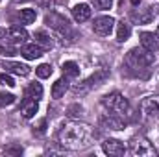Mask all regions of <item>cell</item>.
<instances>
[{"label": "cell", "mask_w": 159, "mask_h": 157, "mask_svg": "<svg viewBox=\"0 0 159 157\" xmlns=\"http://www.w3.org/2000/svg\"><path fill=\"white\" fill-rule=\"evenodd\" d=\"M102 104L111 111V113H115V115H119V117H129L131 115V105H129V102L120 94V92H111V94H106L104 96V100H102Z\"/></svg>", "instance_id": "3"}, {"label": "cell", "mask_w": 159, "mask_h": 157, "mask_svg": "<svg viewBox=\"0 0 159 157\" xmlns=\"http://www.w3.org/2000/svg\"><path fill=\"white\" fill-rule=\"evenodd\" d=\"M156 63L154 52H148L146 48H131L126 54V67L135 74L141 76V70H150V67Z\"/></svg>", "instance_id": "2"}, {"label": "cell", "mask_w": 159, "mask_h": 157, "mask_svg": "<svg viewBox=\"0 0 159 157\" xmlns=\"http://www.w3.org/2000/svg\"><path fill=\"white\" fill-rule=\"evenodd\" d=\"M93 141V128L85 122L78 120H70L65 122L59 131H57V142L65 148V150H83L91 144Z\"/></svg>", "instance_id": "1"}, {"label": "cell", "mask_w": 159, "mask_h": 157, "mask_svg": "<svg viewBox=\"0 0 159 157\" xmlns=\"http://www.w3.org/2000/svg\"><path fill=\"white\" fill-rule=\"evenodd\" d=\"M35 74H37L41 79L50 78V76H52V67H50V65H46V63H43V65H39V67L35 69Z\"/></svg>", "instance_id": "25"}, {"label": "cell", "mask_w": 159, "mask_h": 157, "mask_svg": "<svg viewBox=\"0 0 159 157\" xmlns=\"http://www.w3.org/2000/svg\"><path fill=\"white\" fill-rule=\"evenodd\" d=\"M141 46L146 48L148 52H157L159 50V35L157 34H152V32H143L141 35Z\"/></svg>", "instance_id": "11"}, {"label": "cell", "mask_w": 159, "mask_h": 157, "mask_svg": "<svg viewBox=\"0 0 159 157\" xmlns=\"http://www.w3.org/2000/svg\"><path fill=\"white\" fill-rule=\"evenodd\" d=\"M24 94H26L28 98H34V100H41V98H43V87H41V83H37V81L30 83V85L26 87Z\"/></svg>", "instance_id": "21"}, {"label": "cell", "mask_w": 159, "mask_h": 157, "mask_svg": "<svg viewBox=\"0 0 159 157\" xmlns=\"http://www.w3.org/2000/svg\"><path fill=\"white\" fill-rule=\"evenodd\" d=\"M39 100H34V98H24L22 100V104H20V115L24 118H32L35 117V113L39 111V104H37Z\"/></svg>", "instance_id": "14"}, {"label": "cell", "mask_w": 159, "mask_h": 157, "mask_svg": "<svg viewBox=\"0 0 159 157\" xmlns=\"http://www.w3.org/2000/svg\"><path fill=\"white\" fill-rule=\"evenodd\" d=\"M2 69H6V72H13L17 76H28L32 72V69L24 63H15V61H4Z\"/></svg>", "instance_id": "15"}, {"label": "cell", "mask_w": 159, "mask_h": 157, "mask_svg": "<svg viewBox=\"0 0 159 157\" xmlns=\"http://www.w3.org/2000/svg\"><path fill=\"white\" fill-rule=\"evenodd\" d=\"M129 152H131V155H135V157H152L157 154V150L154 148V144L146 137H143V135L133 137L129 141Z\"/></svg>", "instance_id": "4"}, {"label": "cell", "mask_w": 159, "mask_h": 157, "mask_svg": "<svg viewBox=\"0 0 159 157\" xmlns=\"http://www.w3.org/2000/svg\"><path fill=\"white\" fill-rule=\"evenodd\" d=\"M15 104V96L11 92H0V107H7Z\"/></svg>", "instance_id": "26"}, {"label": "cell", "mask_w": 159, "mask_h": 157, "mask_svg": "<svg viewBox=\"0 0 159 157\" xmlns=\"http://www.w3.org/2000/svg\"><path fill=\"white\" fill-rule=\"evenodd\" d=\"M93 4L96 9H111L113 0H93Z\"/></svg>", "instance_id": "28"}, {"label": "cell", "mask_w": 159, "mask_h": 157, "mask_svg": "<svg viewBox=\"0 0 159 157\" xmlns=\"http://www.w3.org/2000/svg\"><path fill=\"white\" fill-rule=\"evenodd\" d=\"M4 152H6L7 155H20V154H22V146H19V144H9V146L4 148Z\"/></svg>", "instance_id": "27"}, {"label": "cell", "mask_w": 159, "mask_h": 157, "mask_svg": "<svg viewBox=\"0 0 159 157\" xmlns=\"http://www.w3.org/2000/svg\"><path fill=\"white\" fill-rule=\"evenodd\" d=\"M0 83H2V85H7V87H15V79L11 78L7 72L0 74Z\"/></svg>", "instance_id": "29"}, {"label": "cell", "mask_w": 159, "mask_h": 157, "mask_svg": "<svg viewBox=\"0 0 159 157\" xmlns=\"http://www.w3.org/2000/svg\"><path fill=\"white\" fill-rule=\"evenodd\" d=\"M102 150H104V154H107V155H111V157H120L126 154V146L119 139H107V141H104L102 142Z\"/></svg>", "instance_id": "9"}, {"label": "cell", "mask_w": 159, "mask_h": 157, "mask_svg": "<svg viewBox=\"0 0 159 157\" xmlns=\"http://www.w3.org/2000/svg\"><path fill=\"white\" fill-rule=\"evenodd\" d=\"M6 37H7L9 43H13V44H22L24 41L28 39V32L24 28H20V26H11L6 32Z\"/></svg>", "instance_id": "13"}, {"label": "cell", "mask_w": 159, "mask_h": 157, "mask_svg": "<svg viewBox=\"0 0 159 157\" xmlns=\"http://www.w3.org/2000/svg\"><path fill=\"white\" fill-rule=\"evenodd\" d=\"M0 37H6V30H0Z\"/></svg>", "instance_id": "30"}, {"label": "cell", "mask_w": 159, "mask_h": 157, "mask_svg": "<svg viewBox=\"0 0 159 157\" xmlns=\"http://www.w3.org/2000/svg\"><path fill=\"white\" fill-rule=\"evenodd\" d=\"M35 43L43 46L44 50H48V48H52L54 46V43H52V37L44 32V30H39V32H35Z\"/></svg>", "instance_id": "22"}, {"label": "cell", "mask_w": 159, "mask_h": 157, "mask_svg": "<svg viewBox=\"0 0 159 157\" xmlns=\"http://www.w3.org/2000/svg\"><path fill=\"white\" fill-rule=\"evenodd\" d=\"M157 154H159V152H157Z\"/></svg>", "instance_id": "33"}, {"label": "cell", "mask_w": 159, "mask_h": 157, "mask_svg": "<svg viewBox=\"0 0 159 157\" xmlns=\"http://www.w3.org/2000/svg\"><path fill=\"white\" fill-rule=\"evenodd\" d=\"M129 17L135 24H148L154 19V11L150 7H141V9H133Z\"/></svg>", "instance_id": "12"}, {"label": "cell", "mask_w": 159, "mask_h": 157, "mask_svg": "<svg viewBox=\"0 0 159 157\" xmlns=\"http://www.w3.org/2000/svg\"><path fill=\"white\" fill-rule=\"evenodd\" d=\"M100 122H102L104 128H109V129H115V131L124 129V126H126L124 118L119 117V115H115V113H104L100 117Z\"/></svg>", "instance_id": "10"}, {"label": "cell", "mask_w": 159, "mask_h": 157, "mask_svg": "<svg viewBox=\"0 0 159 157\" xmlns=\"http://www.w3.org/2000/svg\"><path fill=\"white\" fill-rule=\"evenodd\" d=\"M141 111L146 118H159V94L146 96L141 102Z\"/></svg>", "instance_id": "7"}, {"label": "cell", "mask_w": 159, "mask_h": 157, "mask_svg": "<svg viewBox=\"0 0 159 157\" xmlns=\"http://www.w3.org/2000/svg\"><path fill=\"white\" fill-rule=\"evenodd\" d=\"M61 70H63L65 78H78L80 76V67H78V63H74V61H65Z\"/></svg>", "instance_id": "19"}, {"label": "cell", "mask_w": 159, "mask_h": 157, "mask_svg": "<svg viewBox=\"0 0 159 157\" xmlns=\"http://www.w3.org/2000/svg\"><path fill=\"white\" fill-rule=\"evenodd\" d=\"M44 24H46L48 28H52V30L59 32V34L70 32V24H69V20H67L63 15L56 13V11H50V13H46V17H44Z\"/></svg>", "instance_id": "6"}, {"label": "cell", "mask_w": 159, "mask_h": 157, "mask_svg": "<svg viewBox=\"0 0 159 157\" xmlns=\"http://www.w3.org/2000/svg\"><path fill=\"white\" fill-rule=\"evenodd\" d=\"M113 24H115V19L113 17H98L93 22V30H94L96 35L106 37V35H109L113 32Z\"/></svg>", "instance_id": "8"}, {"label": "cell", "mask_w": 159, "mask_h": 157, "mask_svg": "<svg viewBox=\"0 0 159 157\" xmlns=\"http://www.w3.org/2000/svg\"><path fill=\"white\" fill-rule=\"evenodd\" d=\"M107 78V70H104V69H98L94 74H91L87 79H83L81 83H76L74 87H72V92L78 96V94H85V92H89L93 87H96V85H100L104 79Z\"/></svg>", "instance_id": "5"}, {"label": "cell", "mask_w": 159, "mask_h": 157, "mask_svg": "<svg viewBox=\"0 0 159 157\" xmlns=\"http://www.w3.org/2000/svg\"><path fill=\"white\" fill-rule=\"evenodd\" d=\"M67 89H69V81H67V78L56 79L54 85H52V98H54V100H59L61 96H65Z\"/></svg>", "instance_id": "18"}, {"label": "cell", "mask_w": 159, "mask_h": 157, "mask_svg": "<svg viewBox=\"0 0 159 157\" xmlns=\"http://www.w3.org/2000/svg\"><path fill=\"white\" fill-rule=\"evenodd\" d=\"M13 4H19V2H28V0H11Z\"/></svg>", "instance_id": "31"}, {"label": "cell", "mask_w": 159, "mask_h": 157, "mask_svg": "<svg viewBox=\"0 0 159 157\" xmlns=\"http://www.w3.org/2000/svg\"><path fill=\"white\" fill-rule=\"evenodd\" d=\"M157 35H159V26H157Z\"/></svg>", "instance_id": "32"}, {"label": "cell", "mask_w": 159, "mask_h": 157, "mask_svg": "<svg viewBox=\"0 0 159 157\" xmlns=\"http://www.w3.org/2000/svg\"><path fill=\"white\" fill-rule=\"evenodd\" d=\"M20 54H22V57H26V59H39L41 56L44 54V48L39 46L37 43H30V44H24L22 48H20Z\"/></svg>", "instance_id": "16"}, {"label": "cell", "mask_w": 159, "mask_h": 157, "mask_svg": "<svg viewBox=\"0 0 159 157\" xmlns=\"http://www.w3.org/2000/svg\"><path fill=\"white\" fill-rule=\"evenodd\" d=\"M17 46L13 43H4L0 44V56H6V57H11V56H17Z\"/></svg>", "instance_id": "24"}, {"label": "cell", "mask_w": 159, "mask_h": 157, "mask_svg": "<svg viewBox=\"0 0 159 157\" xmlns=\"http://www.w3.org/2000/svg\"><path fill=\"white\" fill-rule=\"evenodd\" d=\"M35 17H37L35 9H22V11L19 13V19H20L22 24H32V22H35Z\"/></svg>", "instance_id": "23"}, {"label": "cell", "mask_w": 159, "mask_h": 157, "mask_svg": "<svg viewBox=\"0 0 159 157\" xmlns=\"http://www.w3.org/2000/svg\"><path fill=\"white\" fill-rule=\"evenodd\" d=\"M129 35H131V26L126 20H120L119 26H117V41L124 43L126 39H129Z\"/></svg>", "instance_id": "20"}, {"label": "cell", "mask_w": 159, "mask_h": 157, "mask_svg": "<svg viewBox=\"0 0 159 157\" xmlns=\"http://www.w3.org/2000/svg\"><path fill=\"white\" fill-rule=\"evenodd\" d=\"M91 13H93V9H91L89 4H76V6L72 7V17H74L76 22H85V20H89V19H91Z\"/></svg>", "instance_id": "17"}]
</instances>
